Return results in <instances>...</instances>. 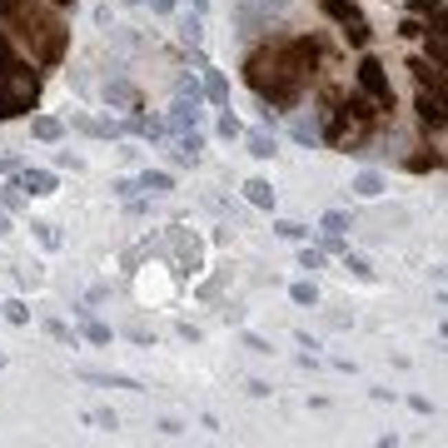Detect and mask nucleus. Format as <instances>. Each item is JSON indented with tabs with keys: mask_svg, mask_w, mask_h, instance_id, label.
Wrapping results in <instances>:
<instances>
[{
	"mask_svg": "<svg viewBox=\"0 0 448 448\" xmlns=\"http://www.w3.org/2000/svg\"><path fill=\"white\" fill-rule=\"evenodd\" d=\"M0 30L15 35L40 65H55L65 55V20L50 0H0Z\"/></svg>",
	"mask_w": 448,
	"mask_h": 448,
	"instance_id": "1",
	"label": "nucleus"
},
{
	"mask_svg": "<svg viewBox=\"0 0 448 448\" xmlns=\"http://www.w3.org/2000/svg\"><path fill=\"white\" fill-rule=\"evenodd\" d=\"M309 70H314V45L309 40H284V45H269L264 55L249 60V85L269 105H294L299 90L309 85Z\"/></svg>",
	"mask_w": 448,
	"mask_h": 448,
	"instance_id": "2",
	"label": "nucleus"
},
{
	"mask_svg": "<svg viewBox=\"0 0 448 448\" xmlns=\"http://www.w3.org/2000/svg\"><path fill=\"white\" fill-rule=\"evenodd\" d=\"M40 100V70L15 50V40L0 30V120L25 115Z\"/></svg>",
	"mask_w": 448,
	"mask_h": 448,
	"instance_id": "3",
	"label": "nucleus"
},
{
	"mask_svg": "<svg viewBox=\"0 0 448 448\" xmlns=\"http://www.w3.org/2000/svg\"><path fill=\"white\" fill-rule=\"evenodd\" d=\"M324 15L329 20H339V25H344V35L354 40V45H369V20L359 15L349 0H324Z\"/></svg>",
	"mask_w": 448,
	"mask_h": 448,
	"instance_id": "4",
	"label": "nucleus"
},
{
	"mask_svg": "<svg viewBox=\"0 0 448 448\" xmlns=\"http://www.w3.org/2000/svg\"><path fill=\"white\" fill-rule=\"evenodd\" d=\"M234 25H239V35H264V30H274V10H254L249 0H239L234 6Z\"/></svg>",
	"mask_w": 448,
	"mask_h": 448,
	"instance_id": "5",
	"label": "nucleus"
},
{
	"mask_svg": "<svg viewBox=\"0 0 448 448\" xmlns=\"http://www.w3.org/2000/svg\"><path fill=\"white\" fill-rule=\"evenodd\" d=\"M359 85H364V90L378 100V105H394V90H389V75H383V65L378 60H364V65H359Z\"/></svg>",
	"mask_w": 448,
	"mask_h": 448,
	"instance_id": "6",
	"label": "nucleus"
},
{
	"mask_svg": "<svg viewBox=\"0 0 448 448\" xmlns=\"http://www.w3.org/2000/svg\"><path fill=\"white\" fill-rule=\"evenodd\" d=\"M25 195H55V175L50 169H20V180H15Z\"/></svg>",
	"mask_w": 448,
	"mask_h": 448,
	"instance_id": "7",
	"label": "nucleus"
},
{
	"mask_svg": "<svg viewBox=\"0 0 448 448\" xmlns=\"http://www.w3.org/2000/svg\"><path fill=\"white\" fill-rule=\"evenodd\" d=\"M418 120L434 125V130H443V95H438V90H434V95L418 90Z\"/></svg>",
	"mask_w": 448,
	"mask_h": 448,
	"instance_id": "8",
	"label": "nucleus"
},
{
	"mask_svg": "<svg viewBox=\"0 0 448 448\" xmlns=\"http://www.w3.org/2000/svg\"><path fill=\"white\" fill-rule=\"evenodd\" d=\"M244 200L259 204V209H274V184H269V180H249V184H244Z\"/></svg>",
	"mask_w": 448,
	"mask_h": 448,
	"instance_id": "9",
	"label": "nucleus"
},
{
	"mask_svg": "<svg viewBox=\"0 0 448 448\" xmlns=\"http://www.w3.org/2000/svg\"><path fill=\"white\" fill-rule=\"evenodd\" d=\"M135 189H149V195H169V189H175V180H169L164 169H145Z\"/></svg>",
	"mask_w": 448,
	"mask_h": 448,
	"instance_id": "10",
	"label": "nucleus"
},
{
	"mask_svg": "<svg viewBox=\"0 0 448 448\" xmlns=\"http://www.w3.org/2000/svg\"><path fill=\"white\" fill-rule=\"evenodd\" d=\"M414 75H418V85H434V90L443 95V65H429V60H414Z\"/></svg>",
	"mask_w": 448,
	"mask_h": 448,
	"instance_id": "11",
	"label": "nucleus"
},
{
	"mask_svg": "<svg viewBox=\"0 0 448 448\" xmlns=\"http://www.w3.org/2000/svg\"><path fill=\"white\" fill-rule=\"evenodd\" d=\"M274 149H279V145H274V135H249V155H254V160H269Z\"/></svg>",
	"mask_w": 448,
	"mask_h": 448,
	"instance_id": "12",
	"label": "nucleus"
},
{
	"mask_svg": "<svg viewBox=\"0 0 448 448\" xmlns=\"http://www.w3.org/2000/svg\"><path fill=\"white\" fill-rule=\"evenodd\" d=\"M354 189H359L364 200H378V195H383V180H378V175H359V180H354Z\"/></svg>",
	"mask_w": 448,
	"mask_h": 448,
	"instance_id": "13",
	"label": "nucleus"
},
{
	"mask_svg": "<svg viewBox=\"0 0 448 448\" xmlns=\"http://www.w3.org/2000/svg\"><path fill=\"white\" fill-rule=\"evenodd\" d=\"M90 383H105V389H140L135 378H120V374H85Z\"/></svg>",
	"mask_w": 448,
	"mask_h": 448,
	"instance_id": "14",
	"label": "nucleus"
},
{
	"mask_svg": "<svg viewBox=\"0 0 448 448\" xmlns=\"http://www.w3.org/2000/svg\"><path fill=\"white\" fill-rule=\"evenodd\" d=\"M105 95H110V105H135V90L125 80H115V85H105Z\"/></svg>",
	"mask_w": 448,
	"mask_h": 448,
	"instance_id": "15",
	"label": "nucleus"
},
{
	"mask_svg": "<svg viewBox=\"0 0 448 448\" xmlns=\"http://www.w3.org/2000/svg\"><path fill=\"white\" fill-rule=\"evenodd\" d=\"M175 95H180V100H189V105H200V95H204V90H200V80H195V75H184V80L175 85Z\"/></svg>",
	"mask_w": 448,
	"mask_h": 448,
	"instance_id": "16",
	"label": "nucleus"
},
{
	"mask_svg": "<svg viewBox=\"0 0 448 448\" xmlns=\"http://www.w3.org/2000/svg\"><path fill=\"white\" fill-rule=\"evenodd\" d=\"M35 140H60V120L40 115V120H35Z\"/></svg>",
	"mask_w": 448,
	"mask_h": 448,
	"instance_id": "17",
	"label": "nucleus"
},
{
	"mask_svg": "<svg viewBox=\"0 0 448 448\" xmlns=\"http://www.w3.org/2000/svg\"><path fill=\"white\" fill-rule=\"evenodd\" d=\"M200 149H204V140H200V135H184V140H180V160L195 164V160H200Z\"/></svg>",
	"mask_w": 448,
	"mask_h": 448,
	"instance_id": "18",
	"label": "nucleus"
},
{
	"mask_svg": "<svg viewBox=\"0 0 448 448\" xmlns=\"http://www.w3.org/2000/svg\"><path fill=\"white\" fill-rule=\"evenodd\" d=\"M85 339H90V344H110V329H105L100 319H85Z\"/></svg>",
	"mask_w": 448,
	"mask_h": 448,
	"instance_id": "19",
	"label": "nucleus"
},
{
	"mask_svg": "<svg viewBox=\"0 0 448 448\" xmlns=\"http://www.w3.org/2000/svg\"><path fill=\"white\" fill-rule=\"evenodd\" d=\"M6 309V319H15V324H30V309H25V299H10V304H0Z\"/></svg>",
	"mask_w": 448,
	"mask_h": 448,
	"instance_id": "20",
	"label": "nucleus"
},
{
	"mask_svg": "<svg viewBox=\"0 0 448 448\" xmlns=\"http://www.w3.org/2000/svg\"><path fill=\"white\" fill-rule=\"evenodd\" d=\"M20 200H25V189H20V184H6V189H0V204H6V209H20Z\"/></svg>",
	"mask_w": 448,
	"mask_h": 448,
	"instance_id": "21",
	"label": "nucleus"
},
{
	"mask_svg": "<svg viewBox=\"0 0 448 448\" xmlns=\"http://www.w3.org/2000/svg\"><path fill=\"white\" fill-rule=\"evenodd\" d=\"M274 229H279V234H284V239H309V229H304V224H294V220H279V224H274Z\"/></svg>",
	"mask_w": 448,
	"mask_h": 448,
	"instance_id": "22",
	"label": "nucleus"
},
{
	"mask_svg": "<svg viewBox=\"0 0 448 448\" xmlns=\"http://www.w3.org/2000/svg\"><path fill=\"white\" fill-rule=\"evenodd\" d=\"M35 239L45 244V249H60V234H55V224H35Z\"/></svg>",
	"mask_w": 448,
	"mask_h": 448,
	"instance_id": "23",
	"label": "nucleus"
},
{
	"mask_svg": "<svg viewBox=\"0 0 448 448\" xmlns=\"http://www.w3.org/2000/svg\"><path fill=\"white\" fill-rule=\"evenodd\" d=\"M289 294H294V304H314V299H319V289H314V284H294Z\"/></svg>",
	"mask_w": 448,
	"mask_h": 448,
	"instance_id": "24",
	"label": "nucleus"
},
{
	"mask_svg": "<svg viewBox=\"0 0 448 448\" xmlns=\"http://www.w3.org/2000/svg\"><path fill=\"white\" fill-rule=\"evenodd\" d=\"M324 229H334V234H339V229H349V215H339V209H329V215H324Z\"/></svg>",
	"mask_w": 448,
	"mask_h": 448,
	"instance_id": "25",
	"label": "nucleus"
},
{
	"mask_svg": "<svg viewBox=\"0 0 448 448\" xmlns=\"http://www.w3.org/2000/svg\"><path fill=\"white\" fill-rule=\"evenodd\" d=\"M319 264H324V254H319V249H304V254H299V269H319Z\"/></svg>",
	"mask_w": 448,
	"mask_h": 448,
	"instance_id": "26",
	"label": "nucleus"
},
{
	"mask_svg": "<svg viewBox=\"0 0 448 448\" xmlns=\"http://www.w3.org/2000/svg\"><path fill=\"white\" fill-rule=\"evenodd\" d=\"M220 135H224V140H229V135H244V125L234 120V115H224V120H220Z\"/></svg>",
	"mask_w": 448,
	"mask_h": 448,
	"instance_id": "27",
	"label": "nucleus"
},
{
	"mask_svg": "<svg viewBox=\"0 0 448 448\" xmlns=\"http://www.w3.org/2000/svg\"><path fill=\"white\" fill-rule=\"evenodd\" d=\"M200 35H204L200 20H184V40H189V45H200Z\"/></svg>",
	"mask_w": 448,
	"mask_h": 448,
	"instance_id": "28",
	"label": "nucleus"
},
{
	"mask_svg": "<svg viewBox=\"0 0 448 448\" xmlns=\"http://www.w3.org/2000/svg\"><path fill=\"white\" fill-rule=\"evenodd\" d=\"M95 423H100V429H110V434H115V429H120V418H115V414H110V409H100V414H95Z\"/></svg>",
	"mask_w": 448,
	"mask_h": 448,
	"instance_id": "29",
	"label": "nucleus"
},
{
	"mask_svg": "<svg viewBox=\"0 0 448 448\" xmlns=\"http://www.w3.org/2000/svg\"><path fill=\"white\" fill-rule=\"evenodd\" d=\"M160 434H164V438H180V434H184V423H175V418H164V423H160Z\"/></svg>",
	"mask_w": 448,
	"mask_h": 448,
	"instance_id": "30",
	"label": "nucleus"
},
{
	"mask_svg": "<svg viewBox=\"0 0 448 448\" xmlns=\"http://www.w3.org/2000/svg\"><path fill=\"white\" fill-rule=\"evenodd\" d=\"M209 95H215V100H229V90H224V80H220V75H209Z\"/></svg>",
	"mask_w": 448,
	"mask_h": 448,
	"instance_id": "31",
	"label": "nucleus"
},
{
	"mask_svg": "<svg viewBox=\"0 0 448 448\" xmlns=\"http://www.w3.org/2000/svg\"><path fill=\"white\" fill-rule=\"evenodd\" d=\"M264 10H289V0H259Z\"/></svg>",
	"mask_w": 448,
	"mask_h": 448,
	"instance_id": "32",
	"label": "nucleus"
},
{
	"mask_svg": "<svg viewBox=\"0 0 448 448\" xmlns=\"http://www.w3.org/2000/svg\"><path fill=\"white\" fill-rule=\"evenodd\" d=\"M149 6H155V10H175V0H149Z\"/></svg>",
	"mask_w": 448,
	"mask_h": 448,
	"instance_id": "33",
	"label": "nucleus"
},
{
	"mask_svg": "<svg viewBox=\"0 0 448 448\" xmlns=\"http://www.w3.org/2000/svg\"><path fill=\"white\" fill-rule=\"evenodd\" d=\"M50 6H60V10H65V6H75V0H50Z\"/></svg>",
	"mask_w": 448,
	"mask_h": 448,
	"instance_id": "34",
	"label": "nucleus"
},
{
	"mask_svg": "<svg viewBox=\"0 0 448 448\" xmlns=\"http://www.w3.org/2000/svg\"><path fill=\"white\" fill-rule=\"evenodd\" d=\"M195 6H200V10H204V0H195Z\"/></svg>",
	"mask_w": 448,
	"mask_h": 448,
	"instance_id": "35",
	"label": "nucleus"
}]
</instances>
